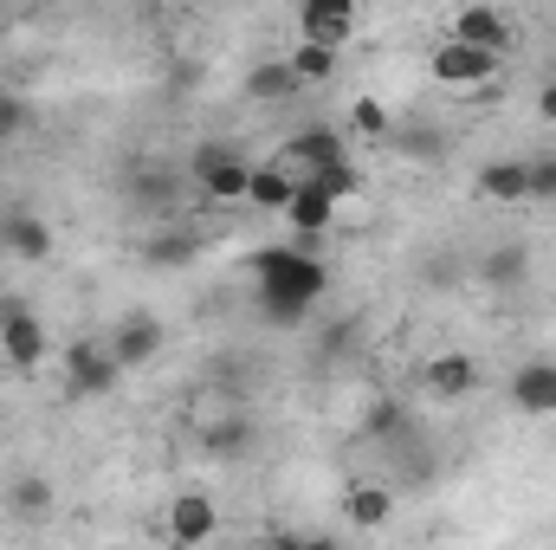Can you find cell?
<instances>
[{
  "label": "cell",
  "instance_id": "cell-31",
  "mask_svg": "<svg viewBox=\"0 0 556 550\" xmlns=\"http://www.w3.org/2000/svg\"><path fill=\"white\" fill-rule=\"evenodd\" d=\"M538 117H544V124H556V78L538 91Z\"/></svg>",
  "mask_w": 556,
  "mask_h": 550
},
{
  "label": "cell",
  "instance_id": "cell-21",
  "mask_svg": "<svg viewBox=\"0 0 556 550\" xmlns=\"http://www.w3.org/2000/svg\"><path fill=\"white\" fill-rule=\"evenodd\" d=\"M304 85L291 78V65H285V52H273V59H260L253 72H247V98L253 104H291Z\"/></svg>",
  "mask_w": 556,
  "mask_h": 550
},
{
  "label": "cell",
  "instance_id": "cell-20",
  "mask_svg": "<svg viewBox=\"0 0 556 550\" xmlns=\"http://www.w3.org/2000/svg\"><path fill=\"white\" fill-rule=\"evenodd\" d=\"M525 188H531V162L525 155H498V162L479 168V195L485 201H505L511 208V201H525Z\"/></svg>",
  "mask_w": 556,
  "mask_h": 550
},
{
  "label": "cell",
  "instance_id": "cell-6",
  "mask_svg": "<svg viewBox=\"0 0 556 550\" xmlns=\"http://www.w3.org/2000/svg\"><path fill=\"white\" fill-rule=\"evenodd\" d=\"M111 357H117V370L130 376V370H149L155 357H162V343H168V330H162V317H149V311H124L117 324H111Z\"/></svg>",
  "mask_w": 556,
  "mask_h": 550
},
{
  "label": "cell",
  "instance_id": "cell-8",
  "mask_svg": "<svg viewBox=\"0 0 556 550\" xmlns=\"http://www.w3.org/2000/svg\"><path fill=\"white\" fill-rule=\"evenodd\" d=\"M220 532V505H214V492H175L168 499V545L175 550H201L207 538Z\"/></svg>",
  "mask_w": 556,
  "mask_h": 550
},
{
  "label": "cell",
  "instance_id": "cell-28",
  "mask_svg": "<svg viewBox=\"0 0 556 550\" xmlns=\"http://www.w3.org/2000/svg\"><path fill=\"white\" fill-rule=\"evenodd\" d=\"M26 117H33V111L20 104V91H0V149H7V142L26 130Z\"/></svg>",
  "mask_w": 556,
  "mask_h": 550
},
{
  "label": "cell",
  "instance_id": "cell-24",
  "mask_svg": "<svg viewBox=\"0 0 556 550\" xmlns=\"http://www.w3.org/2000/svg\"><path fill=\"white\" fill-rule=\"evenodd\" d=\"M298 182H311V188H324V195H330L337 208H343V201H350V195L363 188V175H356V162H337V168H317V175H298Z\"/></svg>",
  "mask_w": 556,
  "mask_h": 550
},
{
  "label": "cell",
  "instance_id": "cell-22",
  "mask_svg": "<svg viewBox=\"0 0 556 550\" xmlns=\"http://www.w3.org/2000/svg\"><path fill=\"white\" fill-rule=\"evenodd\" d=\"M479 278H485V285H498V291H511V285H525V278H531V253H525V247H492V253L479 260Z\"/></svg>",
  "mask_w": 556,
  "mask_h": 550
},
{
  "label": "cell",
  "instance_id": "cell-1",
  "mask_svg": "<svg viewBox=\"0 0 556 550\" xmlns=\"http://www.w3.org/2000/svg\"><path fill=\"white\" fill-rule=\"evenodd\" d=\"M253 278H260V317L278 330H298L330 291V266L311 260V247H260Z\"/></svg>",
  "mask_w": 556,
  "mask_h": 550
},
{
  "label": "cell",
  "instance_id": "cell-3",
  "mask_svg": "<svg viewBox=\"0 0 556 550\" xmlns=\"http://www.w3.org/2000/svg\"><path fill=\"white\" fill-rule=\"evenodd\" d=\"M0 357H7L20 376L46 370L52 337H46V324H39V311H33V304H0Z\"/></svg>",
  "mask_w": 556,
  "mask_h": 550
},
{
  "label": "cell",
  "instance_id": "cell-11",
  "mask_svg": "<svg viewBox=\"0 0 556 550\" xmlns=\"http://www.w3.org/2000/svg\"><path fill=\"white\" fill-rule=\"evenodd\" d=\"M278 162H285L291 175H317V168L350 162V149H343V137H337L330 124H311V130H298V137L278 142Z\"/></svg>",
  "mask_w": 556,
  "mask_h": 550
},
{
  "label": "cell",
  "instance_id": "cell-32",
  "mask_svg": "<svg viewBox=\"0 0 556 550\" xmlns=\"http://www.w3.org/2000/svg\"><path fill=\"white\" fill-rule=\"evenodd\" d=\"M311 550H343L337 538H311Z\"/></svg>",
  "mask_w": 556,
  "mask_h": 550
},
{
  "label": "cell",
  "instance_id": "cell-7",
  "mask_svg": "<svg viewBox=\"0 0 556 550\" xmlns=\"http://www.w3.org/2000/svg\"><path fill=\"white\" fill-rule=\"evenodd\" d=\"M356 0H304L298 7V39L304 46H324V52H343L356 39Z\"/></svg>",
  "mask_w": 556,
  "mask_h": 550
},
{
  "label": "cell",
  "instance_id": "cell-15",
  "mask_svg": "<svg viewBox=\"0 0 556 550\" xmlns=\"http://www.w3.org/2000/svg\"><path fill=\"white\" fill-rule=\"evenodd\" d=\"M253 440H260V427H253V414L227 409V414H207L201 421V447H207V460H247L253 453Z\"/></svg>",
  "mask_w": 556,
  "mask_h": 550
},
{
  "label": "cell",
  "instance_id": "cell-16",
  "mask_svg": "<svg viewBox=\"0 0 556 550\" xmlns=\"http://www.w3.org/2000/svg\"><path fill=\"white\" fill-rule=\"evenodd\" d=\"M52 512H59V486H52L46 473L26 466V473L7 479V518H20V525H46Z\"/></svg>",
  "mask_w": 556,
  "mask_h": 550
},
{
  "label": "cell",
  "instance_id": "cell-17",
  "mask_svg": "<svg viewBox=\"0 0 556 550\" xmlns=\"http://www.w3.org/2000/svg\"><path fill=\"white\" fill-rule=\"evenodd\" d=\"M356 532H382L389 518H395V486H382V479H356L350 492H343V505H337Z\"/></svg>",
  "mask_w": 556,
  "mask_h": 550
},
{
  "label": "cell",
  "instance_id": "cell-27",
  "mask_svg": "<svg viewBox=\"0 0 556 550\" xmlns=\"http://www.w3.org/2000/svg\"><path fill=\"white\" fill-rule=\"evenodd\" d=\"M525 201L556 208V155H538V162H531V188H525Z\"/></svg>",
  "mask_w": 556,
  "mask_h": 550
},
{
  "label": "cell",
  "instance_id": "cell-9",
  "mask_svg": "<svg viewBox=\"0 0 556 550\" xmlns=\"http://www.w3.org/2000/svg\"><path fill=\"white\" fill-rule=\"evenodd\" d=\"M446 39H459V46H472V52L505 59V52H511V20H505V7H492V0H485V7L472 0V7H459V13H453V33H446Z\"/></svg>",
  "mask_w": 556,
  "mask_h": 550
},
{
  "label": "cell",
  "instance_id": "cell-26",
  "mask_svg": "<svg viewBox=\"0 0 556 550\" xmlns=\"http://www.w3.org/2000/svg\"><path fill=\"white\" fill-rule=\"evenodd\" d=\"M142 253H149V266H188L194 260V234H155Z\"/></svg>",
  "mask_w": 556,
  "mask_h": 550
},
{
  "label": "cell",
  "instance_id": "cell-12",
  "mask_svg": "<svg viewBox=\"0 0 556 550\" xmlns=\"http://www.w3.org/2000/svg\"><path fill=\"white\" fill-rule=\"evenodd\" d=\"M420 389H427L433 402H466V396L479 389V357H466V350H440V357L420 370Z\"/></svg>",
  "mask_w": 556,
  "mask_h": 550
},
{
  "label": "cell",
  "instance_id": "cell-10",
  "mask_svg": "<svg viewBox=\"0 0 556 550\" xmlns=\"http://www.w3.org/2000/svg\"><path fill=\"white\" fill-rule=\"evenodd\" d=\"M485 78H498V59H492V52H472V46H459V39H440V46H433V85H446V91H479Z\"/></svg>",
  "mask_w": 556,
  "mask_h": 550
},
{
  "label": "cell",
  "instance_id": "cell-18",
  "mask_svg": "<svg viewBox=\"0 0 556 550\" xmlns=\"http://www.w3.org/2000/svg\"><path fill=\"white\" fill-rule=\"evenodd\" d=\"M291 195H298V175L285 168V162H253V182H247V208H260V214H285L291 208Z\"/></svg>",
  "mask_w": 556,
  "mask_h": 550
},
{
  "label": "cell",
  "instance_id": "cell-33",
  "mask_svg": "<svg viewBox=\"0 0 556 550\" xmlns=\"http://www.w3.org/2000/svg\"><path fill=\"white\" fill-rule=\"evenodd\" d=\"M168 550H175V545H168Z\"/></svg>",
  "mask_w": 556,
  "mask_h": 550
},
{
  "label": "cell",
  "instance_id": "cell-19",
  "mask_svg": "<svg viewBox=\"0 0 556 550\" xmlns=\"http://www.w3.org/2000/svg\"><path fill=\"white\" fill-rule=\"evenodd\" d=\"M330 221H337V201H330L324 188L298 182V195H291V208H285V227H291L298 240H317V234H330Z\"/></svg>",
  "mask_w": 556,
  "mask_h": 550
},
{
  "label": "cell",
  "instance_id": "cell-5",
  "mask_svg": "<svg viewBox=\"0 0 556 550\" xmlns=\"http://www.w3.org/2000/svg\"><path fill=\"white\" fill-rule=\"evenodd\" d=\"M181 188H188V175H181L175 162H137V168L124 175V195H130V208H137V214H162V221H175V208H181Z\"/></svg>",
  "mask_w": 556,
  "mask_h": 550
},
{
  "label": "cell",
  "instance_id": "cell-25",
  "mask_svg": "<svg viewBox=\"0 0 556 550\" xmlns=\"http://www.w3.org/2000/svg\"><path fill=\"white\" fill-rule=\"evenodd\" d=\"M350 130H356V137H369V142H382L395 124H389L382 98H356V104H350Z\"/></svg>",
  "mask_w": 556,
  "mask_h": 550
},
{
  "label": "cell",
  "instance_id": "cell-13",
  "mask_svg": "<svg viewBox=\"0 0 556 550\" xmlns=\"http://www.w3.org/2000/svg\"><path fill=\"white\" fill-rule=\"evenodd\" d=\"M0 247H7L13 260H26V266H46V260H52V227H46L33 208H7V214H0Z\"/></svg>",
  "mask_w": 556,
  "mask_h": 550
},
{
  "label": "cell",
  "instance_id": "cell-14",
  "mask_svg": "<svg viewBox=\"0 0 556 550\" xmlns=\"http://www.w3.org/2000/svg\"><path fill=\"white\" fill-rule=\"evenodd\" d=\"M511 409L538 414V421H551L556 414V363L551 357H531V363L511 370Z\"/></svg>",
  "mask_w": 556,
  "mask_h": 550
},
{
  "label": "cell",
  "instance_id": "cell-2",
  "mask_svg": "<svg viewBox=\"0 0 556 550\" xmlns=\"http://www.w3.org/2000/svg\"><path fill=\"white\" fill-rule=\"evenodd\" d=\"M188 182H194V195H201V201H214V208H233V201H247L253 162H247L233 142H201V149L188 155Z\"/></svg>",
  "mask_w": 556,
  "mask_h": 550
},
{
  "label": "cell",
  "instance_id": "cell-23",
  "mask_svg": "<svg viewBox=\"0 0 556 550\" xmlns=\"http://www.w3.org/2000/svg\"><path fill=\"white\" fill-rule=\"evenodd\" d=\"M337 59H343V52H324V46H304V39L285 52V65H291L298 85H330V78H337Z\"/></svg>",
  "mask_w": 556,
  "mask_h": 550
},
{
  "label": "cell",
  "instance_id": "cell-30",
  "mask_svg": "<svg viewBox=\"0 0 556 550\" xmlns=\"http://www.w3.org/2000/svg\"><path fill=\"white\" fill-rule=\"evenodd\" d=\"M266 550H311L304 532H266Z\"/></svg>",
  "mask_w": 556,
  "mask_h": 550
},
{
  "label": "cell",
  "instance_id": "cell-29",
  "mask_svg": "<svg viewBox=\"0 0 556 550\" xmlns=\"http://www.w3.org/2000/svg\"><path fill=\"white\" fill-rule=\"evenodd\" d=\"M363 427H369V434H402V427H408V409H402V402H376Z\"/></svg>",
  "mask_w": 556,
  "mask_h": 550
},
{
  "label": "cell",
  "instance_id": "cell-4",
  "mask_svg": "<svg viewBox=\"0 0 556 550\" xmlns=\"http://www.w3.org/2000/svg\"><path fill=\"white\" fill-rule=\"evenodd\" d=\"M117 383H124V370H117L104 337H72L65 343V396H111Z\"/></svg>",
  "mask_w": 556,
  "mask_h": 550
}]
</instances>
